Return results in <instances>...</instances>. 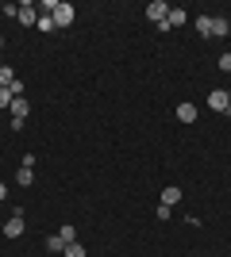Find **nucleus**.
<instances>
[{"mask_svg": "<svg viewBox=\"0 0 231 257\" xmlns=\"http://www.w3.org/2000/svg\"><path fill=\"white\" fill-rule=\"evenodd\" d=\"M154 215H158V223H170V215H174V207H166V204H158V211H154Z\"/></svg>", "mask_w": 231, "mask_h": 257, "instance_id": "f3484780", "label": "nucleus"}, {"mask_svg": "<svg viewBox=\"0 0 231 257\" xmlns=\"http://www.w3.org/2000/svg\"><path fill=\"white\" fill-rule=\"evenodd\" d=\"M66 257H85V246H81V242H69V246H66Z\"/></svg>", "mask_w": 231, "mask_h": 257, "instance_id": "dca6fc26", "label": "nucleus"}, {"mask_svg": "<svg viewBox=\"0 0 231 257\" xmlns=\"http://www.w3.org/2000/svg\"><path fill=\"white\" fill-rule=\"evenodd\" d=\"M58 238H62V242H66V246H69V242H77V226H58Z\"/></svg>", "mask_w": 231, "mask_h": 257, "instance_id": "9b49d317", "label": "nucleus"}, {"mask_svg": "<svg viewBox=\"0 0 231 257\" xmlns=\"http://www.w3.org/2000/svg\"><path fill=\"white\" fill-rule=\"evenodd\" d=\"M166 16H170V4H166V0H150V4H146V20H150L154 27H162Z\"/></svg>", "mask_w": 231, "mask_h": 257, "instance_id": "f03ea898", "label": "nucleus"}, {"mask_svg": "<svg viewBox=\"0 0 231 257\" xmlns=\"http://www.w3.org/2000/svg\"><path fill=\"white\" fill-rule=\"evenodd\" d=\"M4 196H8V188H4V181H0V200H4Z\"/></svg>", "mask_w": 231, "mask_h": 257, "instance_id": "aec40b11", "label": "nucleus"}, {"mask_svg": "<svg viewBox=\"0 0 231 257\" xmlns=\"http://www.w3.org/2000/svg\"><path fill=\"white\" fill-rule=\"evenodd\" d=\"M177 200H181V188H177V184H170V188H162V204H166V207H174Z\"/></svg>", "mask_w": 231, "mask_h": 257, "instance_id": "9d476101", "label": "nucleus"}, {"mask_svg": "<svg viewBox=\"0 0 231 257\" xmlns=\"http://www.w3.org/2000/svg\"><path fill=\"white\" fill-rule=\"evenodd\" d=\"M16 20H20L23 27H31V23H39V12H35V4H20V12H16Z\"/></svg>", "mask_w": 231, "mask_h": 257, "instance_id": "39448f33", "label": "nucleus"}, {"mask_svg": "<svg viewBox=\"0 0 231 257\" xmlns=\"http://www.w3.org/2000/svg\"><path fill=\"white\" fill-rule=\"evenodd\" d=\"M35 27H39V31H46V35H50V31H54V20H50V16H46V12H43V16H39V23H35Z\"/></svg>", "mask_w": 231, "mask_h": 257, "instance_id": "4468645a", "label": "nucleus"}, {"mask_svg": "<svg viewBox=\"0 0 231 257\" xmlns=\"http://www.w3.org/2000/svg\"><path fill=\"white\" fill-rule=\"evenodd\" d=\"M27 111H31V104H27L23 96L12 100V119H27Z\"/></svg>", "mask_w": 231, "mask_h": 257, "instance_id": "1a4fd4ad", "label": "nucleus"}, {"mask_svg": "<svg viewBox=\"0 0 231 257\" xmlns=\"http://www.w3.org/2000/svg\"><path fill=\"white\" fill-rule=\"evenodd\" d=\"M12 100H16V96H12V92H8V88H4V85H0V107H12Z\"/></svg>", "mask_w": 231, "mask_h": 257, "instance_id": "a211bd4d", "label": "nucleus"}, {"mask_svg": "<svg viewBox=\"0 0 231 257\" xmlns=\"http://www.w3.org/2000/svg\"><path fill=\"white\" fill-rule=\"evenodd\" d=\"M43 8H46V16L54 20V27H69V23H73V4H66V0H46Z\"/></svg>", "mask_w": 231, "mask_h": 257, "instance_id": "f257e3e1", "label": "nucleus"}, {"mask_svg": "<svg viewBox=\"0 0 231 257\" xmlns=\"http://www.w3.org/2000/svg\"><path fill=\"white\" fill-rule=\"evenodd\" d=\"M46 249H50V253H66V242H62L58 234H50L46 238Z\"/></svg>", "mask_w": 231, "mask_h": 257, "instance_id": "f8f14e48", "label": "nucleus"}, {"mask_svg": "<svg viewBox=\"0 0 231 257\" xmlns=\"http://www.w3.org/2000/svg\"><path fill=\"white\" fill-rule=\"evenodd\" d=\"M177 119L181 123H197V104H177Z\"/></svg>", "mask_w": 231, "mask_h": 257, "instance_id": "6e6552de", "label": "nucleus"}, {"mask_svg": "<svg viewBox=\"0 0 231 257\" xmlns=\"http://www.w3.org/2000/svg\"><path fill=\"white\" fill-rule=\"evenodd\" d=\"M220 69H223V73H231V54H220Z\"/></svg>", "mask_w": 231, "mask_h": 257, "instance_id": "6ab92c4d", "label": "nucleus"}, {"mask_svg": "<svg viewBox=\"0 0 231 257\" xmlns=\"http://www.w3.org/2000/svg\"><path fill=\"white\" fill-rule=\"evenodd\" d=\"M12 81H16V69H12V65H0V85L8 88Z\"/></svg>", "mask_w": 231, "mask_h": 257, "instance_id": "ddd939ff", "label": "nucleus"}, {"mask_svg": "<svg viewBox=\"0 0 231 257\" xmlns=\"http://www.w3.org/2000/svg\"><path fill=\"white\" fill-rule=\"evenodd\" d=\"M227 115H231V104H227Z\"/></svg>", "mask_w": 231, "mask_h": 257, "instance_id": "4be33fe9", "label": "nucleus"}, {"mask_svg": "<svg viewBox=\"0 0 231 257\" xmlns=\"http://www.w3.org/2000/svg\"><path fill=\"white\" fill-rule=\"evenodd\" d=\"M4 234H8V238H20L23 234V215H12L8 223H4Z\"/></svg>", "mask_w": 231, "mask_h": 257, "instance_id": "0eeeda50", "label": "nucleus"}, {"mask_svg": "<svg viewBox=\"0 0 231 257\" xmlns=\"http://www.w3.org/2000/svg\"><path fill=\"white\" fill-rule=\"evenodd\" d=\"M16 181H20V184H23V188H27V184H31V181H35V173H31V169H23V165H20V173H16Z\"/></svg>", "mask_w": 231, "mask_h": 257, "instance_id": "2eb2a0df", "label": "nucleus"}, {"mask_svg": "<svg viewBox=\"0 0 231 257\" xmlns=\"http://www.w3.org/2000/svg\"><path fill=\"white\" fill-rule=\"evenodd\" d=\"M227 100H231V88H227Z\"/></svg>", "mask_w": 231, "mask_h": 257, "instance_id": "b1692460", "label": "nucleus"}, {"mask_svg": "<svg viewBox=\"0 0 231 257\" xmlns=\"http://www.w3.org/2000/svg\"><path fill=\"white\" fill-rule=\"evenodd\" d=\"M227 27H231V16H227Z\"/></svg>", "mask_w": 231, "mask_h": 257, "instance_id": "5701e85b", "label": "nucleus"}, {"mask_svg": "<svg viewBox=\"0 0 231 257\" xmlns=\"http://www.w3.org/2000/svg\"><path fill=\"white\" fill-rule=\"evenodd\" d=\"M231 27H227V16H208V27H204V35H212V39H223Z\"/></svg>", "mask_w": 231, "mask_h": 257, "instance_id": "7ed1b4c3", "label": "nucleus"}, {"mask_svg": "<svg viewBox=\"0 0 231 257\" xmlns=\"http://www.w3.org/2000/svg\"><path fill=\"white\" fill-rule=\"evenodd\" d=\"M185 20H189V12H185V8H170V16H166V23L158 27V31H170V27H181Z\"/></svg>", "mask_w": 231, "mask_h": 257, "instance_id": "20e7f679", "label": "nucleus"}, {"mask_svg": "<svg viewBox=\"0 0 231 257\" xmlns=\"http://www.w3.org/2000/svg\"><path fill=\"white\" fill-rule=\"evenodd\" d=\"M0 50H4V39H0Z\"/></svg>", "mask_w": 231, "mask_h": 257, "instance_id": "412c9836", "label": "nucleus"}, {"mask_svg": "<svg viewBox=\"0 0 231 257\" xmlns=\"http://www.w3.org/2000/svg\"><path fill=\"white\" fill-rule=\"evenodd\" d=\"M227 104H231V100H227V92H223V88H216V92L208 96V107H212V111H227Z\"/></svg>", "mask_w": 231, "mask_h": 257, "instance_id": "423d86ee", "label": "nucleus"}]
</instances>
